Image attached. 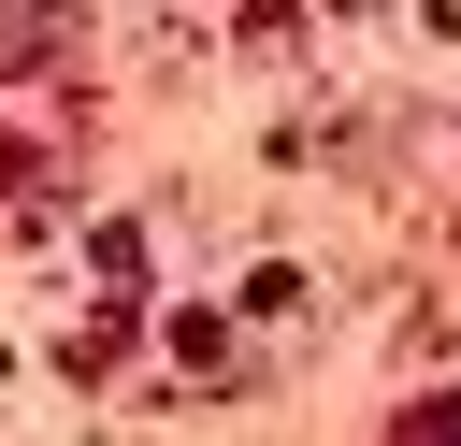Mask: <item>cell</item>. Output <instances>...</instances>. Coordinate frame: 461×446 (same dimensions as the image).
I'll list each match as a JSON object with an SVG mask.
<instances>
[{
    "instance_id": "1",
    "label": "cell",
    "mask_w": 461,
    "mask_h": 446,
    "mask_svg": "<svg viewBox=\"0 0 461 446\" xmlns=\"http://www.w3.org/2000/svg\"><path fill=\"white\" fill-rule=\"evenodd\" d=\"M389 446H461V388H432V403H403V417H389Z\"/></svg>"
}]
</instances>
